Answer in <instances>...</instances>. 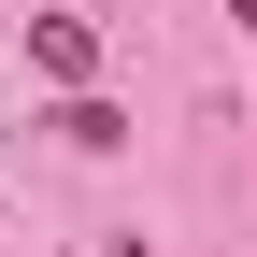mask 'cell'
I'll return each instance as SVG.
<instances>
[{"label":"cell","instance_id":"6da1fadb","mask_svg":"<svg viewBox=\"0 0 257 257\" xmlns=\"http://www.w3.org/2000/svg\"><path fill=\"white\" fill-rule=\"evenodd\" d=\"M29 57H43V72H57V86H86V72H100V43H86V29H72V15H43V29H29Z\"/></svg>","mask_w":257,"mask_h":257}]
</instances>
